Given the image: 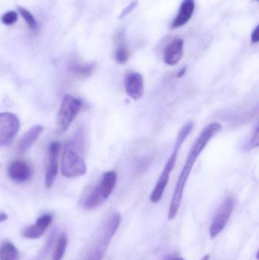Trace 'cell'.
Segmentation results:
<instances>
[{"mask_svg": "<svg viewBox=\"0 0 259 260\" xmlns=\"http://www.w3.org/2000/svg\"><path fill=\"white\" fill-rule=\"evenodd\" d=\"M221 129L222 126L220 123H216V122L209 123L202 129L197 139L195 141L193 146L190 148V152L186 159L185 164H184L183 168L179 174L173 197H172L168 212L169 219H174L177 215L178 211H179L181 203H182L186 185H187L196 160L200 155L201 153L206 148L207 145L209 143L210 141Z\"/></svg>", "mask_w": 259, "mask_h": 260, "instance_id": "1", "label": "cell"}, {"mask_svg": "<svg viewBox=\"0 0 259 260\" xmlns=\"http://www.w3.org/2000/svg\"><path fill=\"white\" fill-rule=\"evenodd\" d=\"M193 127H194V123L189 122V123H186L179 130L171 154L167 160L164 170L161 172L158 182H157L156 185H155V188H154L153 191L151 194L150 200L152 203H158L162 198L164 191H165L166 188L168 185L170 174H171L175 165H176L179 150L181 149V147L183 145L186 139L188 138L191 132L193 131Z\"/></svg>", "mask_w": 259, "mask_h": 260, "instance_id": "2", "label": "cell"}, {"mask_svg": "<svg viewBox=\"0 0 259 260\" xmlns=\"http://www.w3.org/2000/svg\"><path fill=\"white\" fill-rule=\"evenodd\" d=\"M82 141L79 135L65 144L62 154L61 171L62 175L67 178L81 177L86 173V165L80 153Z\"/></svg>", "mask_w": 259, "mask_h": 260, "instance_id": "3", "label": "cell"}, {"mask_svg": "<svg viewBox=\"0 0 259 260\" xmlns=\"http://www.w3.org/2000/svg\"><path fill=\"white\" fill-rule=\"evenodd\" d=\"M117 182V174L115 171H107L103 174L95 187L85 199L84 208L92 210L103 204L114 192Z\"/></svg>", "mask_w": 259, "mask_h": 260, "instance_id": "4", "label": "cell"}, {"mask_svg": "<svg viewBox=\"0 0 259 260\" xmlns=\"http://www.w3.org/2000/svg\"><path fill=\"white\" fill-rule=\"evenodd\" d=\"M121 221L122 216L119 212H114L108 218L102 229L101 234L90 251L86 260L103 259L111 240L117 233Z\"/></svg>", "mask_w": 259, "mask_h": 260, "instance_id": "5", "label": "cell"}, {"mask_svg": "<svg viewBox=\"0 0 259 260\" xmlns=\"http://www.w3.org/2000/svg\"><path fill=\"white\" fill-rule=\"evenodd\" d=\"M82 106V102L80 99L71 95L65 96L57 114L58 129L60 133H64L69 128Z\"/></svg>", "mask_w": 259, "mask_h": 260, "instance_id": "6", "label": "cell"}, {"mask_svg": "<svg viewBox=\"0 0 259 260\" xmlns=\"http://www.w3.org/2000/svg\"><path fill=\"white\" fill-rule=\"evenodd\" d=\"M234 207H235V200L232 197H227L225 201L221 203L210 226V237L212 239L218 236L225 230L232 215Z\"/></svg>", "mask_w": 259, "mask_h": 260, "instance_id": "7", "label": "cell"}, {"mask_svg": "<svg viewBox=\"0 0 259 260\" xmlns=\"http://www.w3.org/2000/svg\"><path fill=\"white\" fill-rule=\"evenodd\" d=\"M20 128L18 117L12 113L0 114V146L10 145Z\"/></svg>", "mask_w": 259, "mask_h": 260, "instance_id": "8", "label": "cell"}, {"mask_svg": "<svg viewBox=\"0 0 259 260\" xmlns=\"http://www.w3.org/2000/svg\"><path fill=\"white\" fill-rule=\"evenodd\" d=\"M60 144L53 142L49 146L48 165L46 173V187L50 188L54 183L58 173V160H59Z\"/></svg>", "mask_w": 259, "mask_h": 260, "instance_id": "9", "label": "cell"}, {"mask_svg": "<svg viewBox=\"0 0 259 260\" xmlns=\"http://www.w3.org/2000/svg\"><path fill=\"white\" fill-rule=\"evenodd\" d=\"M124 85L126 94L131 99L137 101L142 98L144 91V79L140 73H128L125 78Z\"/></svg>", "mask_w": 259, "mask_h": 260, "instance_id": "10", "label": "cell"}, {"mask_svg": "<svg viewBox=\"0 0 259 260\" xmlns=\"http://www.w3.org/2000/svg\"><path fill=\"white\" fill-rule=\"evenodd\" d=\"M53 221L50 214H45L38 218L33 225L29 226L22 232V236L27 239H38L41 238Z\"/></svg>", "mask_w": 259, "mask_h": 260, "instance_id": "11", "label": "cell"}, {"mask_svg": "<svg viewBox=\"0 0 259 260\" xmlns=\"http://www.w3.org/2000/svg\"><path fill=\"white\" fill-rule=\"evenodd\" d=\"M8 175L13 181L24 183L31 177V168L23 160H14L8 168Z\"/></svg>", "mask_w": 259, "mask_h": 260, "instance_id": "12", "label": "cell"}, {"mask_svg": "<svg viewBox=\"0 0 259 260\" xmlns=\"http://www.w3.org/2000/svg\"><path fill=\"white\" fill-rule=\"evenodd\" d=\"M184 41L181 38H176L169 44L164 51V61L167 65L176 66L183 55Z\"/></svg>", "mask_w": 259, "mask_h": 260, "instance_id": "13", "label": "cell"}, {"mask_svg": "<svg viewBox=\"0 0 259 260\" xmlns=\"http://www.w3.org/2000/svg\"><path fill=\"white\" fill-rule=\"evenodd\" d=\"M195 7V0H182L177 15L172 21L171 28H178L187 24L194 13Z\"/></svg>", "mask_w": 259, "mask_h": 260, "instance_id": "14", "label": "cell"}, {"mask_svg": "<svg viewBox=\"0 0 259 260\" xmlns=\"http://www.w3.org/2000/svg\"><path fill=\"white\" fill-rule=\"evenodd\" d=\"M97 69V64L94 62L91 63H84L77 60H73L68 66V71L71 75L79 78V79H86L90 77Z\"/></svg>", "mask_w": 259, "mask_h": 260, "instance_id": "15", "label": "cell"}, {"mask_svg": "<svg viewBox=\"0 0 259 260\" xmlns=\"http://www.w3.org/2000/svg\"><path fill=\"white\" fill-rule=\"evenodd\" d=\"M43 129L44 128L41 125H35L33 127L30 128L19 141V143L18 145V153L23 154V153L26 152L34 143L35 141L38 139L40 135L42 133Z\"/></svg>", "mask_w": 259, "mask_h": 260, "instance_id": "16", "label": "cell"}, {"mask_svg": "<svg viewBox=\"0 0 259 260\" xmlns=\"http://www.w3.org/2000/svg\"><path fill=\"white\" fill-rule=\"evenodd\" d=\"M19 253L15 246L9 241L0 244V260H18Z\"/></svg>", "mask_w": 259, "mask_h": 260, "instance_id": "17", "label": "cell"}, {"mask_svg": "<svg viewBox=\"0 0 259 260\" xmlns=\"http://www.w3.org/2000/svg\"><path fill=\"white\" fill-rule=\"evenodd\" d=\"M67 245H68V239H67L66 235L62 234L58 238L56 249L53 252L52 259L53 260H62L65 255Z\"/></svg>", "mask_w": 259, "mask_h": 260, "instance_id": "18", "label": "cell"}, {"mask_svg": "<svg viewBox=\"0 0 259 260\" xmlns=\"http://www.w3.org/2000/svg\"><path fill=\"white\" fill-rule=\"evenodd\" d=\"M122 38H123V35L120 34L118 36V47H117L115 53L116 61L120 64L126 63L129 58V50L123 44Z\"/></svg>", "mask_w": 259, "mask_h": 260, "instance_id": "19", "label": "cell"}, {"mask_svg": "<svg viewBox=\"0 0 259 260\" xmlns=\"http://www.w3.org/2000/svg\"><path fill=\"white\" fill-rule=\"evenodd\" d=\"M18 9L22 18H24V21L27 23L28 27L32 29V30L36 29V27H38V24H36V20H35L33 15L27 9L22 7V6H18Z\"/></svg>", "mask_w": 259, "mask_h": 260, "instance_id": "20", "label": "cell"}, {"mask_svg": "<svg viewBox=\"0 0 259 260\" xmlns=\"http://www.w3.org/2000/svg\"><path fill=\"white\" fill-rule=\"evenodd\" d=\"M18 20V14L14 11H9L3 14L1 17V21L6 25H12Z\"/></svg>", "mask_w": 259, "mask_h": 260, "instance_id": "21", "label": "cell"}, {"mask_svg": "<svg viewBox=\"0 0 259 260\" xmlns=\"http://www.w3.org/2000/svg\"><path fill=\"white\" fill-rule=\"evenodd\" d=\"M138 4V0H134V1H132L130 4L128 5V6L123 9V12L120 14V18H125V17L127 16L129 14L132 13V12L135 10V9L137 7Z\"/></svg>", "mask_w": 259, "mask_h": 260, "instance_id": "22", "label": "cell"}, {"mask_svg": "<svg viewBox=\"0 0 259 260\" xmlns=\"http://www.w3.org/2000/svg\"><path fill=\"white\" fill-rule=\"evenodd\" d=\"M259 129L258 126H256L255 127V132L252 135V138H251L250 142H249V148H258L259 145Z\"/></svg>", "mask_w": 259, "mask_h": 260, "instance_id": "23", "label": "cell"}, {"mask_svg": "<svg viewBox=\"0 0 259 260\" xmlns=\"http://www.w3.org/2000/svg\"><path fill=\"white\" fill-rule=\"evenodd\" d=\"M251 42L252 44H258L259 41V26L257 25L256 27L252 30L251 34Z\"/></svg>", "mask_w": 259, "mask_h": 260, "instance_id": "24", "label": "cell"}, {"mask_svg": "<svg viewBox=\"0 0 259 260\" xmlns=\"http://www.w3.org/2000/svg\"><path fill=\"white\" fill-rule=\"evenodd\" d=\"M164 260H185L178 255H169L165 257Z\"/></svg>", "mask_w": 259, "mask_h": 260, "instance_id": "25", "label": "cell"}, {"mask_svg": "<svg viewBox=\"0 0 259 260\" xmlns=\"http://www.w3.org/2000/svg\"><path fill=\"white\" fill-rule=\"evenodd\" d=\"M8 219L7 214L5 212H0V223L3 222V221H6Z\"/></svg>", "mask_w": 259, "mask_h": 260, "instance_id": "26", "label": "cell"}, {"mask_svg": "<svg viewBox=\"0 0 259 260\" xmlns=\"http://www.w3.org/2000/svg\"><path fill=\"white\" fill-rule=\"evenodd\" d=\"M186 72H187V68H186V67H184V68H182V70H180V71H179V73H178L177 77H182V76H183L184 75H185Z\"/></svg>", "mask_w": 259, "mask_h": 260, "instance_id": "27", "label": "cell"}, {"mask_svg": "<svg viewBox=\"0 0 259 260\" xmlns=\"http://www.w3.org/2000/svg\"><path fill=\"white\" fill-rule=\"evenodd\" d=\"M210 259V256L209 255H205V256H203V257H202V259H201V260H209Z\"/></svg>", "mask_w": 259, "mask_h": 260, "instance_id": "28", "label": "cell"}, {"mask_svg": "<svg viewBox=\"0 0 259 260\" xmlns=\"http://www.w3.org/2000/svg\"><path fill=\"white\" fill-rule=\"evenodd\" d=\"M255 1H258V0H255Z\"/></svg>", "mask_w": 259, "mask_h": 260, "instance_id": "29", "label": "cell"}]
</instances>
